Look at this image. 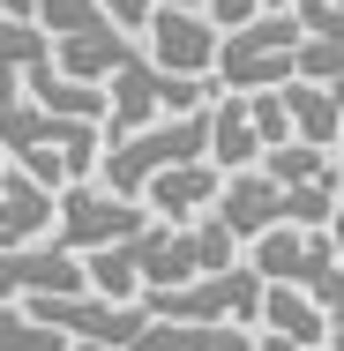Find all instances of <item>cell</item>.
<instances>
[{"mask_svg":"<svg viewBox=\"0 0 344 351\" xmlns=\"http://www.w3.org/2000/svg\"><path fill=\"white\" fill-rule=\"evenodd\" d=\"M0 351H68V337L45 329V322H30V306H8L0 299Z\"/></svg>","mask_w":344,"mask_h":351,"instance_id":"20","label":"cell"},{"mask_svg":"<svg viewBox=\"0 0 344 351\" xmlns=\"http://www.w3.org/2000/svg\"><path fill=\"white\" fill-rule=\"evenodd\" d=\"M53 202H60V195H45L38 180H23V172L8 165V172H0V254L53 239Z\"/></svg>","mask_w":344,"mask_h":351,"instance_id":"12","label":"cell"},{"mask_svg":"<svg viewBox=\"0 0 344 351\" xmlns=\"http://www.w3.org/2000/svg\"><path fill=\"white\" fill-rule=\"evenodd\" d=\"M299 30H307V38H330V45H344V0H322V8H314Z\"/></svg>","mask_w":344,"mask_h":351,"instance_id":"25","label":"cell"},{"mask_svg":"<svg viewBox=\"0 0 344 351\" xmlns=\"http://www.w3.org/2000/svg\"><path fill=\"white\" fill-rule=\"evenodd\" d=\"M262 329L284 337L292 351H322L330 344V314H322L307 291H292V284H270V291H262Z\"/></svg>","mask_w":344,"mask_h":351,"instance_id":"15","label":"cell"},{"mask_svg":"<svg viewBox=\"0 0 344 351\" xmlns=\"http://www.w3.org/2000/svg\"><path fill=\"white\" fill-rule=\"evenodd\" d=\"M128 60H135V38H128V30H113V23H105V30H82V38H60V45H53V68L68 75V82H113Z\"/></svg>","mask_w":344,"mask_h":351,"instance_id":"13","label":"cell"},{"mask_svg":"<svg viewBox=\"0 0 344 351\" xmlns=\"http://www.w3.org/2000/svg\"><path fill=\"white\" fill-rule=\"evenodd\" d=\"M157 120H165V68H150L135 53L128 68L113 75V90H105V149L142 135V128H157Z\"/></svg>","mask_w":344,"mask_h":351,"instance_id":"11","label":"cell"},{"mask_svg":"<svg viewBox=\"0 0 344 351\" xmlns=\"http://www.w3.org/2000/svg\"><path fill=\"white\" fill-rule=\"evenodd\" d=\"M330 351H344V329H330Z\"/></svg>","mask_w":344,"mask_h":351,"instance_id":"27","label":"cell"},{"mask_svg":"<svg viewBox=\"0 0 344 351\" xmlns=\"http://www.w3.org/2000/svg\"><path fill=\"white\" fill-rule=\"evenodd\" d=\"M284 112H292V142H307V149H337L344 142V112L322 82H284Z\"/></svg>","mask_w":344,"mask_h":351,"instance_id":"16","label":"cell"},{"mask_svg":"<svg viewBox=\"0 0 344 351\" xmlns=\"http://www.w3.org/2000/svg\"><path fill=\"white\" fill-rule=\"evenodd\" d=\"M299 45H307L299 15H277V8H262L247 30H232V38L217 45V90H232V97L284 90V82H292V68H299Z\"/></svg>","mask_w":344,"mask_h":351,"instance_id":"2","label":"cell"},{"mask_svg":"<svg viewBox=\"0 0 344 351\" xmlns=\"http://www.w3.org/2000/svg\"><path fill=\"white\" fill-rule=\"evenodd\" d=\"M0 172H8V149H0Z\"/></svg>","mask_w":344,"mask_h":351,"instance_id":"30","label":"cell"},{"mask_svg":"<svg viewBox=\"0 0 344 351\" xmlns=\"http://www.w3.org/2000/svg\"><path fill=\"white\" fill-rule=\"evenodd\" d=\"M307 299L330 314V329H344V262H337V269H322V284H314Z\"/></svg>","mask_w":344,"mask_h":351,"instance_id":"24","label":"cell"},{"mask_svg":"<svg viewBox=\"0 0 344 351\" xmlns=\"http://www.w3.org/2000/svg\"><path fill=\"white\" fill-rule=\"evenodd\" d=\"M195 157H209V112L157 120V128H142V135L113 142V149L98 157V187H113L120 202H142V187H150L157 172H172V165H195Z\"/></svg>","mask_w":344,"mask_h":351,"instance_id":"1","label":"cell"},{"mask_svg":"<svg viewBox=\"0 0 344 351\" xmlns=\"http://www.w3.org/2000/svg\"><path fill=\"white\" fill-rule=\"evenodd\" d=\"M38 30L60 45V38H82V30H105V8L98 0H38Z\"/></svg>","mask_w":344,"mask_h":351,"instance_id":"19","label":"cell"},{"mask_svg":"<svg viewBox=\"0 0 344 351\" xmlns=\"http://www.w3.org/2000/svg\"><path fill=\"white\" fill-rule=\"evenodd\" d=\"M98 8H105V23H113V30H128V38L150 30V15H157V0H98Z\"/></svg>","mask_w":344,"mask_h":351,"instance_id":"23","label":"cell"},{"mask_svg":"<svg viewBox=\"0 0 344 351\" xmlns=\"http://www.w3.org/2000/svg\"><path fill=\"white\" fill-rule=\"evenodd\" d=\"M262 172H270L277 187H322V180H344L337 172V149H307V142H284L262 157Z\"/></svg>","mask_w":344,"mask_h":351,"instance_id":"17","label":"cell"},{"mask_svg":"<svg viewBox=\"0 0 344 351\" xmlns=\"http://www.w3.org/2000/svg\"><path fill=\"white\" fill-rule=\"evenodd\" d=\"M247 120H255V135H262V157L292 142V112H284V90H255V97H247Z\"/></svg>","mask_w":344,"mask_h":351,"instance_id":"21","label":"cell"},{"mask_svg":"<svg viewBox=\"0 0 344 351\" xmlns=\"http://www.w3.org/2000/svg\"><path fill=\"white\" fill-rule=\"evenodd\" d=\"M247 269L262 284H292V291H314L322 269H337V247H330V232H299V224H277L262 232L255 247H247Z\"/></svg>","mask_w":344,"mask_h":351,"instance_id":"8","label":"cell"},{"mask_svg":"<svg viewBox=\"0 0 344 351\" xmlns=\"http://www.w3.org/2000/svg\"><path fill=\"white\" fill-rule=\"evenodd\" d=\"M75 291H90V269H82V254H68L60 239H38V247L0 254V299H8V306H30V299H75Z\"/></svg>","mask_w":344,"mask_h":351,"instance_id":"6","label":"cell"},{"mask_svg":"<svg viewBox=\"0 0 344 351\" xmlns=\"http://www.w3.org/2000/svg\"><path fill=\"white\" fill-rule=\"evenodd\" d=\"M330 97H337V112H344V82H337V90H330Z\"/></svg>","mask_w":344,"mask_h":351,"instance_id":"28","label":"cell"},{"mask_svg":"<svg viewBox=\"0 0 344 351\" xmlns=\"http://www.w3.org/2000/svg\"><path fill=\"white\" fill-rule=\"evenodd\" d=\"M262 291H270V284L255 277L247 262H232V269L195 277V284H180V291H150V299H142V314H150V322H195V329H225V322H262Z\"/></svg>","mask_w":344,"mask_h":351,"instance_id":"3","label":"cell"},{"mask_svg":"<svg viewBox=\"0 0 344 351\" xmlns=\"http://www.w3.org/2000/svg\"><path fill=\"white\" fill-rule=\"evenodd\" d=\"M68 351H105V344H68Z\"/></svg>","mask_w":344,"mask_h":351,"instance_id":"29","label":"cell"},{"mask_svg":"<svg viewBox=\"0 0 344 351\" xmlns=\"http://www.w3.org/2000/svg\"><path fill=\"white\" fill-rule=\"evenodd\" d=\"M209 217H217L240 247H255L262 232L284 224V187H277L262 165H255V172H225V195H217V210H209Z\"/></svg>","mask_w":344,"mask_h":351,"instance_id":"10","label":"cell"},{"mask_svg":"<svg viewBox=\"0 0 344 351\" xmlns=\"http://www.w3.org/2000/svg\"><path fill=\"white\" fill-rule=\"evenodd\" d=\"M209 165L217 172H255L262 165V135L247 120V97H232V90L209 105Z\"/></svg>","mask_w":344,"mask_h":351,"instance_id":"14","label":"cell"},{"mask_svg":"<svg viewBox=\"0 0 344 351\" xmlns=\"http://www.w3.org/2000/svg\"><path fill=\"white\" fill-rule=\"evenodd\" d=\"M38 68H53V38L38 23H8L0 15V75L8 82H30Z\"/></svg>","mask_w":344,"mask_h":351,"instance_id":"18","label":"cell"},{"mask_svg":"<svg viewBox=\"0 0 344 351\" xmlns=\"http://www.w3.org/2000/svg\"><path fill=\"white\" fill-rule=\"evenodd\" d=\"M30 322H45V329H60L68 344H105V351H128L150 329V314H142V299H98V291H75V299H30Z\"/></svg>","mask_w":344,"mask_h":351,"instance_id":"5","label":"cell"},{"mask_svg":"<svg viewBox=\"0 0 344 351\" xmlns=\"http://www.w3.org/2000/svg\"><path fill=\"white\" fill-rule=\"evenodd\" d=\"M292 82H322V90H337V82H344V45H330V38H307V45H299V68H292Z\"/></svg>","mask_w":344,"mask_h":351,"instance_id":"22","label":"cell"},{"mask_svg":"<svg viewBox=\"0 0 344 351\" xmlns=\"http://www.w3.org/2000/svg\"><path fill=\"white\" fill-rule=\"evenodd\" d=\"M135 232H150V210L142 202H120L98 180H75V187H60V202H53V239L68 254H105V247H120Z\"/></svg>","mask_w":344,"mask_h":351,"instance_id":"4","label":"cell"},{"mask_svg":"<svg viewBox=\"0 0 344 351\" xmlns=\"http://www.w3.org/2000/svg\"><path fill=\"white\" fill-rule=\"evenodd\" d=\"M217 195H225V172H217L209 157H195V165L157 172V180L142 187V210H150V224H203V217L217 210Z\"/></svg>","mask_w":344,"mask_h":351,"instance_id":"9","label":"cell"},{"mask_svg":"<svg viewBox=\"0 0 344 351\" xmlns=\"http://www.w3.org/2000/svg\"><path fill=\"white\" fill-rule=\"evenodd\" d=\"M262 8H277V15H299V23H307V15L322 8V0H262Z\"/></svg>","mask_w":344,"mask_h":351,"instance_id":"26","label":"cell"},{"mask_svg":"<svg viewBox=\"0 0 344 351\" xmlns=\"http://www.w3.org/2000/svg\"><path fill=\"white\" fill-rule=\"evenodd\" d=\"M142 38H150V68L209 75V82H217V45H225V30H217L209 15H195V8H157Z\"/></svg>","mask_w":344,"mask_h":351,"instance_id":"7","label":"cell"}]
</instances>
